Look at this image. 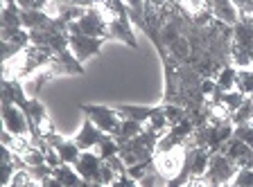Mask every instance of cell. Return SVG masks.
I'll return each instance as SVG.
<instances>
[{"label":"cell","mask_w":253,"mask_h":187,"mask_svg":"<svg viewBox=\"0 0 253 187\" xmlns=\"http://www.w3.org/2000/svg\"><path fill=\"white\" fill-rule=\"evenodd\" d=\"M21 21H23V27L30 32V30L45 27L47 23L52 21V16L47 14L45 9H21Z\"/></svg>","instance_id":"cell-18"},{"label":"cell","mask_w":253,"mask_h":187,"mask_svg":"<svg viewBox=\"0 0 253 187\" xmlns=\"http://www.w3.org/2000/svg\"><path fill=\"white\" fill-rule=\"evenodd\" d=\"M104 135H106L104 131L97 129L88 117H84V120H82V126H79V131H77V135H75L73 140L77 142V147L82 151H95L97 145L104 140Z\"/></svg>","instance_id":"cell-14"},{"label":"cell","mask_w":253,"mask_h":187,"mask_svg":"<svg viewBox=\"0 0 253 187\" xmlns=\"http://www.w3.org/2000/svg\"><path fill=\"white\" fill-rule=\"evenodd\" d=\"M45 142L50 147H52L54 151L59 153V158H61L66 165H77V160H79V156H82V149L77 147V142L75 140H70V138H63V135H59L57 131H47L45 133Z\"/></svg>","instance_id":"cell-10"},{"label":"cell","mask_w":253,"mask_h":187,"mask_svg":"<svg viewBox=\"0 0 253 187\" xmlns=\"http://www.w3.org/2000/svg\"><path fill=\"white\" fill-rule=\"evenodd\" d=\"M100 7L111 18H129V5L125 0H100Z\"/></svg>","instance_id":"cell-22"},{"label":"cell","mask_w":253,"mask_h":187,"mask_svg":"<svg viewBox=\"0 0 253 187\" xmlns=\"http://www.w3.org/2000/svg\"><path fill=\"white\" fill-rule=\"evenodd\" d=\"M185 187H190V185H185Z\"/></svg>","instance_id":"cell-36"},{"label":"cell","mask_w":253,"mask_h":187,"mask_svg":"<svg viewBox=\"0 0 253 187\" xmlns=\"http://www.w3.org/2000/svg\"><path fill=\"white\" fill-rule=\"evenodd\" d=\"M237 169H240V167H237L235 162L226 156V153L217 151V153H212V156H211V162H208V169H206L204 178L211 183V185L224 187L226 183H233Z\"/></svg>","instance_id":"cell-6"},{"label":"cell","mask_w":253,"mask_h":187,"mask_svg":"<svg viewBox=\"0 0 253 187\" xmlns=\"http://www.w3.org/2000/svg\"><path fill=\"white\" fill-rule=\"evenodd\" d=\"M215 81H217V88H219L221 93H231V90H235V86H237V68L233 66V63L231 66H226L215 77Z\"/></svg>","instance_id":"cell-21"},{"label":"cell","mask_w":253,"mask_h":187,"mask_svg":"<svg viewBox=\"0 0 253 187\" xmlns=\"http://www.w3.org/2000/svg\"><path fill=\"white\" fill-rule=\"evenodd\" d=\"M77 174L84 178V183H97L102 185V169H104V158L97 151H82L77 165Z\"/></svg>","instance_id":"cell-8"},{"label":"cell","mask_w":253,"mask_h":187,"mask_svg":"<svg viewBox=\"0 0 253 187\" xmlns=\"http://www.w3.org/2000/svg\"><path fill=\"white\" fill-rule=\"evenodd\" d=\"M95 151H97L104 160H109V158H113V156H118V153H120V145H118V140L113 138V135L106 133L104 140L97 145V149H95Z\"/></svg>","instance_id":"cell-24"},{"label":"cell","mask_w":253,"mask_h":187,"mask_svg":"<svg viewBox=\"0 0 253 187\" xmlns=\"http://www.w3.org/2000/svg\"><path fill=\"white\" fill-rule=\"evenodd\" d=\"M185 149H188V147H176V149H172V151L156 153V156H154V167L169 181L172 176H176V174L181 172L183 160H185Z\"/></svg>","instance_id":"cell-11"},{"label":"cell","mask_w":253,"mask_h":187,"mask_svg":"<svg viewBox=\"0 0 253 187\" xmlns=\"http://www.w3.org/2000/svg\"><path fill=\"white\" fill-rule=\"evenodd\" d=\"M211 11L217 21L226 23V25H235L240 21V11L233 5V0H211Z\"/></svg>","instance_id":"cell-16"},{"label":"cell","mask_w":253,"mask_h":187,"mask_svg":"<svg viewBox=\"0 0 253 187\" xmlns=\"http://www.w3.org/2000/svg\"><path fill=\"white\" fill-rule=\"evenodd\" d=\"M215 90H217V81H215V79H204V81H201V93H204L208 99L212 97V93H215Z\"/></svg>","instance_id":"cell-31"},{"label":"cell","mask_w":253,"mask_h":187,"mask_svg":"<svg viewBox=\"0 0 253 187\" xmlns=\"http://www.w3.org/2000/svg\"><path fill=\"white\" fill-rule=\"evenodd\" d=\"M221 153H226L240 169H253V147L242 142L240 138H231L221 147Z\"/></svg>","instance_id":"cell-12"},{"label":"cell","mask_w":253,"mask_h":187,"mask_svg":"<svg viewBox=\"0 0 253 187\" xmlns=\"http://www.w3.org/2000/svg\"><path fill=\"white\" fill-rule=\"evenodd\" d=\"M21 9H47L50 0H16Z\"/></svg>","instance_id":"cell-28"},{"label":"cell","mask_w":253,"mask_h":187,"mask_svg":"<svg viewBox=\"0 0 253 187\" xmlns=\"http://www.w3.org/2000/svg\"><path fill=\"white\" fill-rule=\"evenodd\" d=\"M27 187H43L41 183H32V185H27Z\"/></svg>","instance_id":"cell-34"},{"label":"cell","mask_w":253,"mask_h":187,"mask_svg":"<svg viewBox=\"0 0 253 187\" xmlns=\"http://www.w3.org/2000/svg\"><path fill=\"white\" fill-rule=\"evenodd\" d=\"M126 5H129V9L131 11H140L142 7H145V0H125Z\"/></svg>","instance_id":"cell-33"},{"label":"cell","mask_w":253,"mask_h":187,"mask_svg":"<svg viewBox=\"0 0 253 187\" xmlns=\"http://www.w3.org/2000/svg\"><path fill=\"white\" fill-rule=\"evenodd\" d=\"M233 185L237 187H253V169H237Z\"/></svg>","instance_id":"cell-27"},{"label":"cell","mask_w":253,"mask_h":187,"mask_svg":"<svg viewBox=\"0 0 253 187\" xmlns=\"http://www.w3.org/2000/svg\"><path fill=\"white\" fill-rule=\"evenodd\" d=\"M106 43H109L106 38L84 37V34H70V52L84 63V61H88L90 57H97Z\"/></svg>","instance_id":"cell-9"},{"label":"cell","mask_w":253,"mask_h":187,"mask_svg":"<svg viewBox=\"0 0 253 187\" xmlns=\"http://www.w3.org/2000/svg\"><path fill=\"white\" fill-rule=\"evenodd\" d=\"M181 5L190 16H199L204 11H211V0H181Z\"/></svg>","instance_id":"cell-25"},{"label":"cell","mask_w":253,"mask_h":187,"mask_svg":"<svg viewBox=\"0 0 253 187\" xmlns=\"http://www.w3.org/2000/svg\"><path fill=\"white\" fill-rule=\"evenodd\" d=\"M79 111L84 117H88L97 129H102L104 133L116 135L118 126H120V115L113 106H104V104H79Z\"/></svg>","instance_id":"cell-5"},{"label":"cell","mask_w":253,"mask_h":187,"mask_svg":"<svg viewBox=\"0 0 253 187\" xmlns=\"http://www.w3.org/2000/svg\"><path fill=\"white\" fill-rule=\"evenodd\" d=\"M52 2H59V5H75V7H97L100 5V0H52Z\"/></svg>","instance_id":"cell-29"},{"label":"cell","mask_w":253,"mask_h":187,"mask_svg":"<svg viewBox=\"0 0 253 187\" xmlns=\"http://www.w3.org/2000/svg\"><path fill=\"white\" fill-rule=\"evenodd\" d=\"M57 52H52L50 47H39L30 45L23 52H18L16 57L2 61V79L9 81H27L32 75H37L41 68H45L52 61V57Z\"/></svg>","instance_id":"cell-1"},{"label":"cell","mask_w":253,"mask_h":187,"mask_svg":"<svg viewBox=\"0 0 253 187\" xmlns=\"http://www.w3.org/2000/svg\"><path fill=\"white\" fill-rule=\"evenodd\" d=\"M113 109H116L118 115H120V117H125V120H136V122H142V124H147V122L152 120V115L156 113L158 104H156V106H145V104H118V106H113Z\"/></svg>","instance_id":"cell-15"},{"label":"cell","mask_w":253,"mask_h":187,"mask_svg":"<svg viewBox=\"0 0 253 187\" xmlns=\"http://www.w3.org/2000/svg\"><path fill=\"white\" fill-rule=\"evenodd\" d=\"M70 34H84V37L106 38L109 34V16L102 11V7H88L86 14L79 21L70 23Z\"/></svg>","instance_id":"cell-4"},{"label":"cell","mask_w":253,"mask_h":187,"mask_svg":"<svg viewBox=\"0 0 253 187\" xmlns=\"http://www.w3.org/2000/svg\"><path fill=\"white\" fill-rule=\"evenodd\" d=\"M235 90H240L247 97H253V68H237V86Z\"/></svg>","instance_id":"cell-23"},{"label":"cell","mask_w":253,"mask_h":187,"mask_svg":"<svg viewBox=\"0 0 253 187\" xmlns=\"http://www.w3.org/2000/svg\"><path fill=\"white\" fill-rule=\"evenodd\" d=\"M106 41H120V43H125V45H129L131 50H138V41H136V34H133L131 18H111Z\"/></svg>","instance_id":"cell-13"},{"label":"cell","mask_w":253,"mask_h":187,"mask_svg":"<svg viewBox=\"0 0 253 187\" xmlns=\"http://www.w3.org/2000/svg\"><path fill=\"white\" fill-rule=\"evenodd\" d=\"M70 75H84V63L79 61L70 50L57 52L45 68H41L37 75H32V77L27 79L30 97H37L39 90L43 88V83L52 81V79H57V77H70Z\"/></svg>","instance_id":"cell-2"},{"label":"cell","mask_w":253,"mask_h":187,"mask_svg":"<svg viewBox=\"0 0 253 187\" xmlns=\"http://www.w3.org/2000/svg\"><path fill=\"white\" fill-rule=\"evenodd\" d=\"M233 138H240L242 142H247V145L253 147V122L235 126V131H233Z\"/></svg>","instance_id":"cell-26"},{"label":"cell","mask_w":253,"mask_h":187,"mask_svg":"<svg viewBox=\"0 0 253 187\" xmlns=\"http://www.w3.org/2000/svg\"><path fill=\"white\" fill-rule=\"evenodd\" d=\"M142 129H145V124H142V122L125 120V117H122V120H120V126H118V131H116V135H113V138H116L118 145H120V142L131 140V138H136L138 133H142Z\"/></svg>","instance_id":"cell-20"},{"label":"cell","mask_w":253,"mask_h":187,"mask_svg":"<svg viewBox=\"0 0 253 187\" xmlns=\"http://www.w3.org/2000/svg\"><path fill=\"white\" fill-rule=\"evenodd\" d=\"M163 135L152 131L149 126L142 129V133H138L136 138L131 140H125L120 142V153L118 156L122 158L126 167H133L138 162H147L156 156V147H158V140H161Z\"/></svg>","instance_id":"cell-3"},{"label":"cell","mask_w":253,"mask_h":187,"mask_svg":"<svg viewBox=\"0 0 253 187\" xmlns=\"http://www.w3.org/2000/svg\"><path fill=\"white\" fill-rule=\"evenodd\" d=\"M224 187H237V185H233V183H226V185H224Z\"/></svg>","instance_id":"cell-35"},{"label":"cell","mask_w":253,"mask_h":187,"mask_svg":"<svg viewBox=\"0 0 253 187\" xmlns=\"http://www.w3.org/2000/svg\"><path fill=\"white\" fill-rule=\"evenodd\" d=\"M233 43L249 50V52H253V25L247 18H240L233 25Z\"/></svg>","instance_id":"cell-17"},{"label":"cell","mask_w":253,"mask_h":187,"mask_svg":"<svg viewBox=\"0 0 253 187\" xmlns=\"http://www.w3.org/2000/svg\"><path fill=\"white\" fill-rule=\"evenodd\" d=\"M0 117H2V129L5 131H9V133H14V135H21V138H30L27 115L23 113L14 102L2 99V104H0Z\"/></svg>","instance_id":"cell-7"},{"label":"cell","mask_w":253,"mask_h":187,"mask_svg":"<svg viewBox=\"0 0 253 187\" xmlns=\"http://www.w3.org/2000/svg\"><path fill=\"white\" fill-rule=\"evenodd\" d=\"M45 162L52 167V169H57L59 165H63V160L59 158V153L52 149V147H47V149H45Z\"/></svg>","instance_id":"cell-30"},{"label":"cell","mask_w":253,"mask_h":187,"mask_svg":"<svg viewBox=\"0 0 253 187\" xmlns=\"http://www.w3.org/2000/svg\"><path fill=\"white\" fill-rule=\"evenodd\" d=\"M54 178H57L63 187H82L84 185V178L77 174V169H75L73 165H66V162L54 169Z\"/></svg>","instance_id":"cell-19"},{"label":"cell","mask_w":253,"mask_h":187,"mask_svg":"<svg viewBox=\"0 0 253 187\" xmlns=\"http://www.w3.org/2000/svg\"><path fill=\"white\" fill-rule=\"evenodd\" d=\"M111 187H140V185H138V181H133L131 176H126V174H122V176H118V181L113 183Z\"/></svg>","instance_id":"cell-32"}]
</instances>
